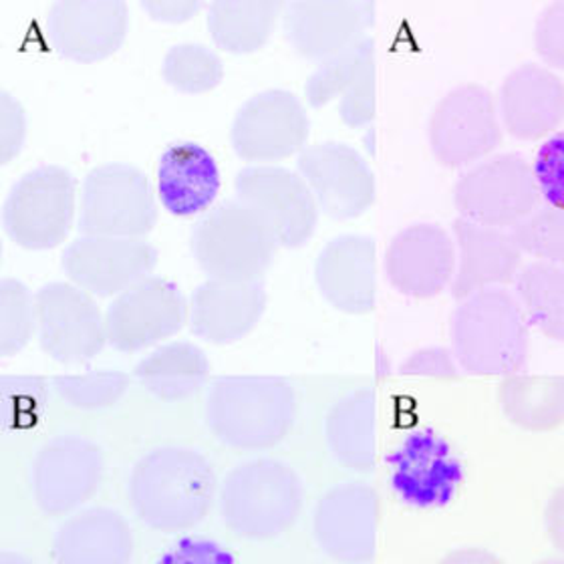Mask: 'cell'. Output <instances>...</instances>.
I'll return each mask as SVG.
<instances>
[{
  "mask_svg": "<svg viewBox=\"0 0 564 564\" xmlns=\"http://www.w3.org/2000/svg\"><path fill=\"white\" fill-rule=\"evenodd\" d=\"M128 498L141 524L174 534L206 520L218 498V482L210 462L198 449L155 447L135 462Z\"/></svg>",
  "mask_w": 564,
  "mask_h": 564,
  "instance_id": "1",
  "label": "cell"
},
{
  "mask_svg": "<svg viewBox=\"0 0 564 564\" xmlns=\"http://www.w3.org/2000/svg\"><path fill=\"white\" fill-rule=\"evenodd\" d=\"M449 343L468 376L520 373L530 351V323L517 294L488 289L459 301L449 318Z\"/></svg>",
  "mask_w": 564,
  "mask_h": 564,
  "instance_id": "2",
  "label": "cell"
},
{
  "mask_svg": "<svg viewBox=\"0 0 564 564\" xmlns=\"http://www.w3.org/2000/svg\"><path fill=\"white\" fill-rule=\"evenodd\" d=\"M294 417V389L282 377H218L204 405L214 437L224 446L248 452L279 446L291 434Z\"/></svg>",
  "mask_w": 564,
  "mask_h": 564,
  "instance_id": "3",
  "label": "cell"
},
{
  "mask_svg": "<svg viewBox=\"0 0 564 564\" xmlns=\"http://www.w3.org/2000/svg\"><path fill=\"white\" fill-rule=\"evenodd\" d=\"M220 517L236 536L272 541L293 529L303 508V482L281 459L245 462L218 486Z\"/></svg>",
  "mask_w": 564,
  "mask_h": 564,
  "instance_id": "4",
  "label": "cell"
},
{
  "mask_svg": "<svg viewBox=\"0 0 564 564\" xmlns=\"http://www.w3.org/2000/svg\"><path fill=\"white\" fill-rule=\"evenodd\" d=\"M276 248L259 214L236 198L206 212L192 230V254L210 279L259 281Z\"/></svg>",
  "mask_w": 564,
  "mask_h": 564,
  "instance_id": "5",
  "label": "cell"
},
{
  "mask_svg": "<svg viewBox=\"0 0 564 564\" xmlns=\"http://www.w3.org/2000/svg\"><path fill=\"white\" fill-rule=\"evenodd\" d=\"M534 167L520 153H496L470 165L454 186L459 218L512 230L541 208Z\"/></svg>",
  "mask_w": 564,
  "mask_h": 564,
  "instance_id": "6",
  "label": "cell"
},
{
  "mask_svg": "<svg viewBox=\"0 0 564 564\" xmlns=\"http://www.w3.org/2000/svg\"><path fill=\"white\" fill-rule=\"evenodd\" d=\"M77 212V182L61 165H39L12 186L4 208V232L17 247L51 250L69 236Z\"/></svg>",
  "mask_w": 564,
  "mask_h": 564,
  "instance_id": "7",
  "label": "cell"
},
{
  "mask_svg": "<svg viewBox=\"0 0 564 564\" xmlns=\"http://www.w3.org/2000/svg\"><path fill=\"white\" fill-rule=\"evenodd\" d=\"M502 138L505 128L496 97L480 83H464L447 91L427 121L430 150L446 167L482 162L496 152Z\"/></svg>",
  "mask_w": 564,
  "mask_h": 564,
  "instance_id": "8",
  "label": "cell"
},
{
  "mask_svg": "<svg viewBox=\"0 0 564 564\" xmlns=\"http://www.w3.org/2000/svg\"><path fill=\"white\" fill-rule=\"evenodd\" d=\"M158 223L150 180L123 162L94 167L83 182L79 230L83 235L143 238Z\"/></svg>",
  "mask_w": 564,
  "mask_h": 564,
  "instance_id": "9",
  "label": "cell"
},
{
  "mask_svg": "<svg viewBox=\"0 0 564 564\" xmlns=\"http://www.w3.org/2000/svg\"><path fill=\"white\" fill-rule=\"evenodd\" d=\"M35 306L39 343L53 361L89 364L104 351L106 313L95 303L94 294L73 282H48L39 289Z\"/></svg>",
  "mask_w": 564,
  "mask_h": 564,
  "instance_id": "10",
  "label": "cell"
},
{
  "mask_svg": "<svg viewBox=\"0 0 564 564\" xmlns=\"http://www.w3.org/2000/svg\"><path fill=\"white\" fill-rule=\"evenodd\" d=\"M236 200L269 226L279 247L301 248L315 235L318 206L305 180L281 165H248L236 174Z\"/></svg>",
  "mask_w": 564,
  "mask_h": 564,
  "instance_id": "11",
  "label": "cell"
},
{
  "mask_svg": "<svg viewBox=\"0 0 564 564\" xmlns=\"http://www.w3.org/2000/svg\"><path fill=\"white\" fill-rule=\"evenodd\" d=\"M189 306L176 282L148 276L107 306V343L121 352H138L174 337L188 323Z\"/></svg>",
  "mask_w": 564,
  "mask_h": 564,
  "instance_id": "12",
  "label": "cell"
},
{
  "mask_svg": "<svg viewBox=\"0 0 564 564\" xmlns=\"http://www.w3.org/2000/svg\"><path fill=\"white\" fill-rule=\"evenodd\" d=\"M104 470V452L89 437L55 435L31 464L35 505L48 517L75 512L99 490Z\"/></svg>",
  "mask_w": 564,
  "mask_h": 564,
  "instance_id": "13",
  "label": "cell"
},
{
  "mask_svg": "<svg viewBox=\"0 0 564 564\" xmlns=\"http://www.w3.org/2000/svg\"><path fill=\"white\" fill-rule=\"evenodd\" d=\"M389 484L413 508H444L464 482V464L444 435L422 427L405 435L388 456Z\"/></svg>",
  "mask_w": 564,
  "mask_h": 564,
  "instance_id": "14",
  "label": "cell"
},
{
  "mask_svg": "<svg viewBox=\"0 0 564 564\" xmlns=\"http://www.w3.org/2000/svg\"><path fill=\"white\" fill-rule=\"evenodd\" d=\"M308 131L303 101L286 89H267L238 109L230 141L242 160L271 164L303 152Z\"/></svg>",
  "mask_w": 564,
  "mask_h": 564,
  "instance_id": "15",
  "label": "cell"
},
{
  "mask_svg": "<svg viewBox=\"0 0 564 564\" xmlns=\"http://www.w3.org/2000/svg\"><path fill=\"white\" fill-rule=\"evenodd\" d=\"M299 174L335 220L364 216L376 202V176L361 153L343 141H318L299 153Z\"/></svg>",
  "mask_w": 564,
  "mask_h": 564,
  "instance_id": "16",
  "label": "cell"
},
{
  "mask_svg": "<svg viewBox=\"0 0 564 564\" xmlns=\"http://www.w3.org/2000/svg\"><path fill=\"white\" fill-rule=\"evenodd\" d=\"M379 496L364 482H345L321 496L313 514L318 549L339 564H367L377 551Z\"/></svg>",
  "mask_w": 564,
  "mask_h": 564,
  "instance_id": "17",
  "label": "cell"
},
{
  "mask_svg": "<svg viewBox=\"0 0 564 564\" xmlns=\"http://www.w3.org/2000/svg\"><path fill=\"white\" fill-rule=\"evenodd\" d=\"M158 250L143 238L82 235L63 252V271L94 296H119L152 276Z\"/></svg>",
  "mask_w": 564,
  "mask_h": 564,
  "instance_id": "18",
  "label": "cell"
},
{
  "mask_svg": "<svg viewBox=\"0 0 564 564\" xmlns=\"http://www.w3.org/2000/svg\"><path fill=\"white\" fill-rule=\"evenodd\" d=\"M383 269L398 293L412 299H434L454 281V236L440 224H410L391 238Z\"/></svg>",
  "mask_w": 564,
  "mask_h": 564,
  "instance_id": "19",
  "label": "cell"
},
{
  "mask_svg": "<svg viewBox=\"0 0 564 564\" xmlns=\"http://www.w3.org/2000/svg\"><path fill=\"white\" fill-rule=\"evenodd\" d=\"M130 9L123 0H59L47 12L53 48L75 63H99L118 53L128 36Z\"/></svg>",
  "mask_w": 564,
  "mask_h": 564,
  "instance_id": "20",
  "label": "cell"
},
{
  "mask_svg": "<svg viewBox=\"0 0 564 564\" xmlns=\"http://www.w3.org/2000/svg\"><path fill=\"white\" fill-rule=\"evenodd\" d=\"M500 121L517 140H549L564 121V82L541 63L510 70L496 97Z\"/></svg>",
  "mask_w": 564,
  "mask_h": 564,
  "instance_id": "21",
  "label": "cell"
},
{
  "mask_svg": "<svg viewBox=\"0 0 564 564\" xmlns=\"http://www.w3.org/2000/svg\"><path fill=\"white\" fill-rule=\"evenodd\" d=\"M376 4L352 0H299L284 7V35L299 55L327 61L365 39Z\"/></svg>",
  "mask_w": 564,
  "mask_h": 564,
  "instance_id": "22",
  "label": "cell"
},
{
  "mask_svg": "<svg viewBox=\"0 0 564 564\" xmlns=\"http://www.w3.org/2000/svg\"><path fill=\"white\" fill-rule=\"evenodd\" d=\"M318 293L347 315H367L377 305V247L371 236L341 235L315 260Z\"/></svg>",
  "mask_w": 564,
  "mask_h": 564,
  "instance_id": "23",
  "label": "cell"
},
{
  "mask_svg": "<svg viewBox=\"0 0 564 564\" xmlns=\"http://www.w3.org/2000/svg\"><path fill=\"white\" fill-rule=\"evenodd\" d=\"M264 311L262 282L208 279L192 294L189 329L212 345H232L257 329Z\"/></svg>",
  "mask_w": 564,
  "mask_h": 564,
  "instance_id": "24",
  "label": "cell"
},
{
  "mask_svg": "<svg viewBox=\"0 0 564 564\" xmlns=\"http://www.w3.org/2000/svg\"><path fill=\"white\" fill-rule=\"evenodd\" d=\"M454 242L456 272L449 289L458 301L517 281L522 252L508 230L458 218L454 223Z\"/></svg>",
  "mask_w": 564,
  "mask_h": 564,
  "instance_id": "25",
  "label": "cell"
},
{
  "mask_svg": "<svg viewBox=\"0 0 564 564\" xmlns=\"http://www.w3.org/2000/svg\"><path fill=\"white\" fill-rule=\"evenodd\" d=\"M133 534L111 508H87L67 518L53 539L55 564H130Z\"/></svg>",
  "mask_w": 564,
  "mask_h": 564,
  "instance_id": "26",
  "label": "cell"
},
{
  "mask_svg": "<svg viewBox=\"0 0 564 564\" xmlns=\"http://www.w3.org/2000/svg\"><path fill=\"white\" fill-rule=\"evenodd\" d=\"M220 192V170L204 145L177 141L158 164V194L165 210L189 218L208 210Z\"/></svg>",
  "mask_w": 564,
  "mask_h": 564,
  "instance_id": "27",
  "label": "cell"
},
{
  "mask_svg": "<svg viewBox=\"0 0 564 564\" xmlns=\"http://www.w3.org/2000/svg\"><path fill=\"white\" fill-rule=\"evenodd\" d=\"M330 456L343 468L371 471L377 458V398L369 388L357 389L337 401L325 420Z\"/></svg>",
  "mask_w": 564,
  "mask_h": 564,
  "instance_id": "28",
  "label": "cell"
},
{
  "mask_svg": "<svg viewBox=\"0 0 564 564\" xmlns=\"http://www.w3.org/2000/svg\"><path fill=\"white\" fill-rule=\"evenodd\" d=\"M498 405L508 422L530 434L564 425V376L514 373L498 386Z\"/></svg>",
  "mask_w": 564,
  "mask_h": 564,
  "instance_id": "29",
  "label": "cell"
},
{
  "mask_svg": "<svg viewBox=\"0 0 564 564\" xmlns=\"http://www.w3.org/2000/svg\"><path fill=\"white\" fill-rule=\"evenodd\" d=\"M210 376V361L198 345L172 341L155 347L135 365L141 388L162 401L188 400Z\"/></svg>",
  "mask_w": 564,
  "mask_h": 564,
  "instance_id": "30",
  "label": "cell"
},
{
  "mask_svg": "<svg viewBox=\"0 0 564 564\" xmlns=\"http://www.w3.org/2000/svg\"><path fill=\"white\" fill-rule=\"evenodd\" d=\"M282 9L279 0H218L208 9V31L218 47L248 55L267 45Z\"/></svg>",
  "mask_w": 564,
  "mask_h": 564,
  "instance_id": "31",
  "label": "cell"
},
{
  "mask_svg": "<svg viewBox=\"0 0 564 564\" xmlns=\"http://www.w3.org/2000/svg\"><path fill=\"white\" fill-rule=\"evenodd\" d=\"M514 284L530 327L564 343V267L532 260L520 269Z\"/></svg>",
  "mask_w": 564,
  "mask_h": 564,
  "instance_id": "32",
  "label": "cell"
},
{
  "mask_svg": "<svg viewBox=\"0 0 564 564\" xmlns=\"http://www.w3.org/2000/svg\"><path fill=\"white\" fill-rule=\"evenodd\" d=\"M376 67V43L365 36L352 47L345 48L339 55L321 61L317 69L306 79V101L313 107L329 106L330 101L341 99L364 73Z\"/></svg>",
  "mask_w": 564,
  "mask_h": 564,
  "instance_id": "33",
  "label": "cell"
},
{
  "mask_svg": "<svg viewBox=\"0 0 564 564\" xmlns=\"http://www.w3.org/2000/svg\"><path fill=\"white\" fill-rule=\"evenodd\" d=\"M162 77L180 94H208L224 79L223 59L202 43H180L165 53Z\"/></svg>",
  "mask_w": 564,
  "mask_h": 564,
  "instance_id": "34",
  "label": "cell"
},
{
  "mask_svg": "<svg viewBox=\"0 0 564 564\" xmlns=\"http://www.w3.org/2000/svg\"><path fill=\"white\" fill-rule=\"evenodd\" d=\"M53 388L77 410H104L116 405L130 388V377L118 369H91L85 373L57 376Z\"/></svg>",
  "mask_w": 564,
  "mask_h": 564,
  "instance_id": "35",
  "label": "cell"
},
{
  "mask_svg": "<svg viewBox=\"0 0 564 564\" xmlns=\"http://www.w3.org/2000/svg\"><path fill=\"white\" fill-rule=\"evenodd\" d=\"M36 330L33 294L17 279L0 281V355L12 357L23 351Z\"/></svg>",
  "mask_w": 564,
  "mask_h": 564,
  "instance_id": "36",
  "label": "cell"
},
{
  "mask_svg": "<svg viewBox=\"0 0 564 564\" xmlns=\"http://www.w3.org/2000/svg\"><path fill=\"white\" fill-rule=\"evenodd\" d=\"M508 232L522 254H530L536 262L564 267V210L561 208L541 206Z\"/></svg>",
  "mask_w": 564,
  "mask_h": 564,
  "instance_id": "37",
  "label": "cell"
},
{
  "mask_svg": "<svg viewBox=\"0 0 564 564\" xmlns=\"http://www.w3.org/2000/svg\"><path fill=\"white\" fill-rule=\"evenodd\" d=\"M45 386L36 377H2V403L7 425H31L45 403Z\"/></svg>",
  "mask_w": 564,
  "mask_h": 564,
  "instance_id": "38",
  "label": "cell"
},
{
  "mask_svg": "<svg viewBox=\"0 0 564 564\" xmlns=\"http://www.w3.org/2000/svg\"><path fill=\"white\" fill-rule=\"evenodd\" d=\"M532 167L542 200L546 206L564 210V130L544 140Z\"/></svg>",
  "mask_w": 564,
  "mask_h": 564,
  "instance_id": "39",
  "label": "cell"
},
{
  "mask_svg": "<svg viewBox=\"0 0 564 564\" xmlns=\"http://www.w3.org/2000/svg\"><path fill=\"white\" fill-rule=\"evenodd\" d=\"M534 48L546 67L564 70V0L542 9L534 23Z\"/></svg>",
  "mask_w": 564,
  "mask_h": 564,
  "instance_id": "40",
  "label": "cell"
},
{
  "mask_svg": "<svg viewBox=\"0 0 564 564\" xmlns=\"http://www.w3.org/2000/svg\"><path fill=\"white\" fill-rule=\"evenodd\" d=\"M339 116L349 128H365L376 118V67L364 73L339 99Z\"/></svg>",
  "mask_w": 564,
  "mask_h": 564,
  "instance_id": "41",
  "label": "cell"
},
{
  "mask_svg": "<svg viewBox=\"0 0 564 564\" xmlns=\"http://www.w3.org/2000/svg\"><path fill=\"white\" fill-rule=\"evenodd\" d=\"M155 564H236L235 554L208 539H182L174 542Z\"/></svg>",
  "mask_w": 564,
  "mask_h": 564,
  "instance_id": "42",
  "label": "cell"
},
{
  "mask_svg": "<svg viewBox=\"0 0 564 564\" xmlns=\"http://www.w3.org/2000/svg\"><path fill=\"white\" fill-rule=\"evenodd\" d=\"M26 119L19 99L0 91V164H11L24 145Z\"/></svg>",
  "mask_w": 564,
  "mask_h": 564,
  "instance_id": "43",
  "label": "cell"
},
{
  "mask_svg": "<svg viewBox=\"0 0 564 564\" xmlns=\"http://www.w3.org/2000/svg\"><path fill=\"white\" fill-rule=\"evenodd\" d=\"M403 376L458 379L459 365L454 352L444 347H423L413 351L400 367Z\"/></svg>",
  "mask_w": 564,
  "mask_h": 564,
  "instance_id": "44",
  "label": "cell"
},
{
  "mask_svg": "<svg viewBox=\"0 0 564 564\" xmlns=\"http://www.w3.org/2000/svg\"><path fill=\"white\" fill-rule=\"evenodd\" d=\"M141 9L160 23H186L202 9L200 0H145Z\"/></svg>",
  "mask_w": 564,
  "mask_h": 564,
  "instance_id": "45",
  "label": "cell"
},
{
  "mask_svg": "<svg viewBox=\"0 0 564 564\" xmlns=\"http://www.w3.org/2000/svg\"><path fill=\"white\" fill-rule=\"evenodd\" d=\"M544 532L554 551L564 556V482L551 494L544 505Z\"/></svg>",
  "mask_w": 564,
  "mask_h": 564,
  "instance_id": "46",
  "label": "cell"
},
{
  "mask_svg": "<svg viewBox=\"0 0 564 564\" xmlns=\"http://www.w3.org/2000/svg\"><path fill=\"white\" fill-rule=\"evenodd\" d=\"M437 564H506L498 554L482 546H462L449 553Z\"/></svg>",
  "mask_w": 564,
  "mask_h": 564,
  "instance_id": "47",
  "label": "cell"
},
{
  "mask_svg": "<svg viewBox=\"0 0 564 564\" xmlns=\"http://www.w3.org/2000/svg\"><path fill=\"white\" fill-rule=\"evenodd\" d=\"M0 564H36L35 561H31L29 556H24L21 553H14V551H2L0 553Z\"/></svg>",
  "mask_w": 564,
  "mask_h": 564,
  "instance_id": "48",
  "label": "cell"
},
{
  "mask_svg": "<svg viewBox=\"0 0 564 564\" xmlns=\"http://www.w3.org/2000/svg\"><path fill=\"white\" fill-rule=\"evenodd\" d=\"M532 564H564V556H551V558H541Z\"/></svg>",
  "mask_w": 564,
  "mask_h": 564,
  "instance_id": "49",
  "label": "cell"
}]
</instances>
